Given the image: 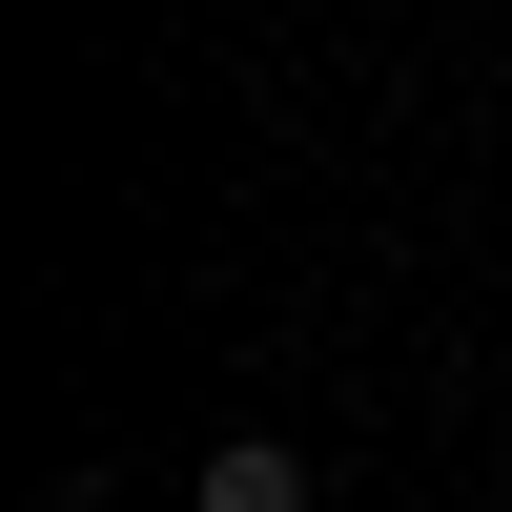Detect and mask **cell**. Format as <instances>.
<instances>
[{"instance_id": "cell-1", "label": "cell", "mask_w": 512, "mask_h": 512, "mask_svg": "<svg viewBox=\"0 0 512 512\" xmlns=\"http://www.w3.org/2000/svg\"><path fill=\"white\" fill-rule=\"evenodd\" d=\"M185 512H308V451H267V431H226V451H205V492Z\"/></svg>"}]
</instances>
